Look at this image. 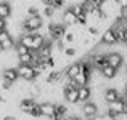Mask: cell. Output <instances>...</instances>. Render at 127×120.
<instances>
[{
  "mask_svg": "<svg viewBox=\"0 0 127 120\" xmlns=\"http://www.w3.org/2000/svg\"><path fill=\"white\" fill-rule=\"evenodd\" d=\"M45 26V19H43L42 15H37V16H28L24 21L21 22V27H23V34L24 32H39L40 29Z\"/></svg>",
  "mask_w": 127,
  "mask_h": 120,
  "instance_id": "6da1fadb",
  "label": "cell"
},
{
  "mask_svg": "<svg viewBox=\"0 0 127 120\" xmlns=\"http://www.w3.org/2000/svg\"><path fill=\"white\" fill-rule=\"evenodd\" d=\"M81 115L85 119H93L96 114H100V106L96 104L93 99L90 101H85V102H81Z\"/></svg>",
  "mask_w": 127,
  "mask_h": 120,
  "instance_id": "7a4b0ae2",
  "label": "cell"
},
{
  "mask_svg": "<svg viewBox=\"0 0 127 120\" xmlns=\"http://www.w3.org/2000/svg\"><path fill=\"white\" fill-rule=\"evenodd\" d=\"M16 71L19 74V79L26 80V82H34L37 79V72H35V69L31 64H18Z\"/></svg>",
  "mask_w": 127,
  "mask_h": 120,
  "instance_id": "3957f363",
  "label": "cell"
},
{
  "mask_svg": "<svg viewBox=\"0 0 127 120\" xmlns=\"http://www.w3.org/2000/svg\"><path fill=\"white\" fill-rule=\"evenodd\" d=\"M108 111L114 115H121V114H126L127 112V101L126 98H118L116 101L113 102H108Z\"/></svg>",
  "mask_w": 127,
  "mask_h": 120,
  "instance_id": "277c9868",
  "label": "cell"
},
{
  "mask_svg": "<svg viewBox=\"0 0 127 120\" xmlns=\"http://www.w3.org/2000/svg\"><path fill=\"white\" fill-rule=\"evenodd\" d=\"M106 61H108L109 66L116 67L118 71L126 64V58H124V55H122L121 51H109L108 55H106Z\"/></svg>",
  "mask_w": 127,
  "mask_h": 120,
  "instance_id": "5b68a950",
  "label": "cell"
},
{
  "mask_svg": "<svg viewBox=\"0 0 127 120\" xmlns=\"http://www.w3.org/2000/svg\"><path fill=\"white\" fill-rule=\"evenodd\" d=\"M0 45H2L3 51H11L16 46V39L13 37L8 31H3L2 34H0Z\"/></svg>",
  "mask_w": 127,
  "mask_h": 120,
  "instance_id": "8992f818",
  "label": "cell"
},
{
  "mask_svg": "<svg viewBox=\"0 0 127 120\" xmlns=\"http://www.w3.org/2000/svg\"><path fill=\"white\" fill-rule=\"evenodd\" d=\"M37 104H39L37 99L29 98V96H24V98L19 99L18 107H19V112H21V114H29V112H31V111H32V109H34Z\"/></svg>",
  "mask_w": 127,
  "mask_h": 120,
  "instance_id": "52a82bcc",
  "label": "cell"
},
{
  "mask_svg": "<svg viewBox=\"0 0 127 120\" xmlns=\"http://www.w3.org/2000/svg\"><path fill=\"white\" fill-rule=\"evenodd\" d=\"M39 107H40L42 117L53 119V115L56 114V102H53V101H42V102H39Z\"/></svg>",
  "mask_w": 127,
  "mask_h": 120,
  "instance_id": "ba28073f",
  "label": "cell"
},
{
  "mask_svg": "<svg viewBox=\"0 0 127 120\" xmlns=\"http://www.w3.org/2000/svg\"><path fill=\"white\" fill-rule=\"evenodd\" d=\"M101 43L106 46H114L118 45V39H116V32L113 27H106L101 34Z\"/></svg>",
  "mask_w": 127,
  "mask_h": 120,
  "instance_id": "9c48e42d",
  "label": "cell"
},
{
  "mask_svg": "<svg viewBox=\"0 0 127 120\" xmlns=\"http://www.w3.org/2000/svg\"><path fill=\"white\" fill-rule=\"evenodd\" d=\"M61 21L64 22L68 27H71V26H76V24H77V15L72 11L71 6H66V8L63 10V18H61Z\"/></svg>",
  "mask_w": 127,
  "mask_h": 120,
  "instance_id": "30bf717a",
  "label": "cell"
},
{
  "mask_svg": "<svg viewBox=\"0 0 127 120\" xmlns=\"http://www.w3.org/2000/svg\"><path fill=\"white\" fill-rule=\"evenodd\" d=\"M82 72V66H81V61H76V62H71L64 67V75L68 79H76L79 74Z\"/></svg>",
  "mask_w": 127,
  "mask_h": 120,
  "instance_id": "8fae6325",
  "label": "cell"
},
{
  "mask_svg": "<svg viewBox=\"0 0 127 120\" xmlns=\"http://www.w3.org/2000/svg\"><path fill=\"white\" fill-rule=\"evenodd\" d=\"M103 98H105L106 102H113L118 98H121V93H119V90L116 88V86L109 85V86H106L105 91H103Z\"/></svg>",
  "mask_w": 127,
  "mask_h": 120,
  "instance_id": "7c38bea8",
  "label": "cell"
},
{
  "mask_svg": "<svg viewBox=\"0 0 127 120\" xmlns=\"http://www.w3.org/2000/svg\"><path fill=\"white\" fill-rule=\"evenodd\" d=\"M0 77L10 80L11 83H16L19 80V74H18V71H16V67H5L0 72Z\"/></svg>",
  "mask_w": 127,
  "mask_h": 120,
  "instance_id": "4fadbf2b",
  "label": "cell"
},
{
  "mask_svg": "<svg viewBox=\"0 0 127 120\" xmlns=\"http://www.w3.org/2000/svg\"><path fill=\"white\" fill-rule=\"evenodd\" d=\"M13 16V6L8 0H2L0 2V18L2 19H10Z\"/></svg>",
  "mask_w": 127,
  "mask_h": 120,
  "instance_id": "5bb4252c",
  "label": "cell"
},
{
  "mask_svg": "<svg viewBox=\"0 0 127 120\" xmlns=\"http://www.w3.org/2000/svg\"><path fill=\"white\" fill-rule=\"evenodd\" d=\"M92 86L90 85H84V86H79V102H85L92 99Z\"/></svg>",
  "mask_w": 127,
  "mask_h": 120,
  "instance_id": "9a60e30c",
  "label": "cell"
},
{
  "mask_svg": "<svg viewBox=\"0 0 127 120\" xmlns=\"http://www.w3.org/2000/svg\"><path fill=\"white\" fill-rule=\"evenodd\" d=\"M118 74H119V71L116 67H113V66H109V64H106L105 67L101 69V75L106 80H114L116 77H118Z\"/></svg>",
  "mask_w": 127,
  "mask_h": 120,
  "instance_id": "2e32d148",
  "label": "cell"
},
{
  "mask_svg": "<svg viewBox=\"0 0 127 120\" xmlns=\"http://www.w3.org/2000/svg\"><path fill=\"white\" fill-rule=\"evenodd\" d=\"M45 42L47 40H45V37H43L40 32H34V45H32V50H39Z\"/></svg>",
  "mask_w": 127,
  "mask_h": 120,
  "instance_id": "e0dca14e",
  "label": "cell"
},
{
  "mask_svg": "<svg viewBox=\"0 0 127 120\" xmlns=\"http://www.w3.org/2000/svg\"><path fill=\"white\" fill-rule=\"evenodd\" d=\"M63 53H64L66 58H74V56L79 55V48H76L74 45H66V48H64Z\"/></svg>",
  "mask_w": 127,
  "mask_h": 120,
  "instance_id": "ac0fdd59",
  "label": "cell"
},
{
  "mask_svg": "<svg viewBox=\"0 0 127 120\" xmlns=\"http://www.w3.org/2000/svg\"><path fill=\"white\" fill-rule=\"evenodd\" d=\"M32 50L29 53H24V55H19L18 56V61H19V64H32Z\"/></svg>",
  "mask_w": 127,
  "mask_h": 120,
  "instance_id": "d6986e66",
  "label": "cell"
},
{
  "mask_svg": "<svg viewBox=\"0 0 127 120\" xmlns=\"http://www.w3.org/2000/svg\"><path fill=\"white\" fill-rule=\"evenodd\" d=\"M124 98H126V101H127V88H126V95H124Z\"/></svg>",
  "mask_w": 127,
  "mask_h": 120,
  "instance_id": "ffe728a7",
  "label": "cell"
}]
</instances>
